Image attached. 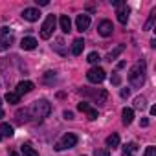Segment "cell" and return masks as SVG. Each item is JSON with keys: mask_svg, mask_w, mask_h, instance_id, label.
Returning <instances> with one entry per match:
<instances>
[{"mask_svg": "<svg viewBox=\"0 0 156 156\" xmlns=\"http://www.w3.org/2000/svg\"><path fill=\"white\" fill-rule=\"evenodd\" d=\"M143 156H156V147H152V145H149V147L145 149V152H143Z\"/></svg>", "mask_w": 156, "mask_h": 156, "instance_id": "30", "label": "cell"}, {"mask_svg": "<svg viewBox=\"0 0 156 156\" xmlns=\"http://www.w3.org/2000/svg\"><path fill=\"white\" fill-rule=\"evenodd\" d=\"M136 151H138V145L136 143H127L123 147V156H134Z\"/></svg>", "mask_w": 156, "mask_h": 156, "instance_id": "18", "label": "cell"}, {"mask_svg": "<svg viewBox=\"0 0 156 156\" xmlns=\"http://www.w3.org/2000/svg\"><path fill=\"white\" fill-rule=\"evenodd\" d=\"M0 37H13L9 28H0Z\"/></svg>", "mask_w": 156, "mask_h": 156, "instance_id": "31", "label": "cell"}, {"mask_svg": "<svg viewBox=\"0 0 156 156\" xmlns=\"http://www.w3.org/2000/svg\"><path fill=\"white\" fill-rule=\"evenodd\" d=\"M20 151H22V156H39V152L33 147H30V145H22Z\"/></svg>", "mask_w": 156, "mask_h": 156, "instance_id": "21", "label": "cell"}, {"mask_svg": "<svg viewBox=\"0 0 156 156\" xmlns=\"http://www.w3.org/2000/svg\"><path fill=\"white\" fill-rule=\"evenodd\" d=\"M77 108H79L81 112H85V114L88 116V119H98V110H96V108H92L88 103H85V101H83V103L77 105Z\"/></svg>", "mask_w": 156, "mask_h": 156, "instance_id": "8", "label": "cell"}, {"mask_svg": "<svg viewBox=\"0 0 156 156\" xmlns=\"http://www.w3.org/2000/svg\"><path fill=\"white\" fill-rule=\"evenodd\" d=\"M0 136L2 138H11L13 136V127L9 123H2L0 125Z\"/></svg>", "mask_w": 156, "mask_h": 156, "instance_id": "16", "label": "cell"}, {"mask_svg": "<svg viewBox=\"0 0 156 156\" xmlns=\"http://www.w3.org/2000/svg\"><path fill=\"white\" fill-rule=\"evenodd\" d=\"M55 24H57L55 15H48L46 20H44V24H42V28H41V37L42 39H50L51 33H53V30H55Z\"/></svg>", "mask_w": 156, "mask_h": 156, "instance_id": "4", "label": "cell"}, {"mask_svg": "<svg viewBox=\"0 0 156 156\" xmlns=\"http://www.w3.org/2000/svg\"><path fill=\"white\" fill-rule=\"evenodd\" d=\"M62 44H64V41H62V39H57V44H55V50H57L59 53H62V55H66V50H64V46H62Z\"/></svg>", "mask_w": 156, "mask_h": 156, "instance_id": "28", "label": "cell"}, {"mask_svg": "<svg viewBox=\"0 0 156 156\" xmlns=\"http://www.w3.org/2000/svg\"><path fill=\"white\" fill-rule=\"evenodd\" d=\"M22 17H24L28 22H35V20H39L41 13H39V9H35V8H26V9L22 11Z\"/></svg>", "mask_w": 156, "mask_h": 156, "instance_id": "9", "label": "cell"}, {"mask_svg": "<svg viewBox=\"0 0 156 156\" xmlns=\"http://www.w3.org/2000/svg\"><path fill=\"white\" fill-rule=\"evenodd\" d=\"M0 140H2V136H0Z\"/></svg>", "mask_w": 156, "mask_h": 156, "instance_id": "41", "label": "cell"}, {"mask_svg": "<svg viewBox=\"0 0 156 156\" xmlns=\"http://www.w3.org/2000/svg\"><path fill=\"white\" fill-rule=\"evenodd\" d=\"M11 156H19V154H17V152H11Z\"/></svg>", "mask_w": 156, "mask_h": 156, "instance_id": "39", "label": "cell"}, {"mask_svg": "<svg viewBox=\"0 0 156 156\" xmlns=\"http://www.w3.org/2000/svg\"><path fill=\"white\" fill-rule=\"evenodd\" d=\"M118 20H119L121 24H127V20H129V8H127V6L118 11Z\"/></svg>", "mask_w": 156, "mask_h": 156, "instance_id": "19", "label": "cell"}, {"mask_svg": "<svg viewBox=\"0 0 156 156\" xmlns=\"http://www.w3.org/2000/svg\"><path fill=\"white\" fill-rule=\"evenodd\" d=\"M37 6H48V0H35Z\"/></svg>", "mask_w": 156, "mask_h": 156, "instance_id": "35", "label": "cell"}, {"mask_svg": "<svg viewBox=\"0 0 156 156\" xmlns=\"http://www.w3.org/2000/svg\"><path fill=\"white\" fill-rule=\"evenodd\" d=\"M33 88H35V87H33L31 81H20V83L17 85V94H19V96H22V94H30Z\"/></svg>", "mask_w": 156, "mask_h": 156, "instance_id": "10", "label": "cell"}, {"mask_svg": "<svg viewBox=\"0 0 156 156\" xmlns=\"http://www.w3.org/2000/svg\"><path fill=\"white\" fill-rule=\"evenodd\" d=\"M107 99H108V92H107V90H101V92H99V96H96V103H98V105L105 103Z\"/></svg>", "mask_w": 156, "mask_h": 156, "instance_id": "26", "label": "cell"}, {"mask_svg": "<svg viewBox=\"0 0 156 156\" xmlns=\"http://www.w3.org/2000/svg\"><path fill=\"white\" fill-rule=\"evenodd\" d=\"M31 112H33V118H37L39 121L48 118L50 112H51V105L46 101V99H41V101H35L33 107H31Z\"/></svg>", "mask_w": 156, "mask_h": 156, "instance_id": "2", "label": "cell"}, {"mask_svg": "<svg viewBox=\"0 0 156 156\" xmlns=\"http://www.w3.org/2000/svg\"><path fill=\"white\" fill-rule=\"evenodd\" d=\"M154 19H156V9H152V11H151V17H149V20H147V24H145V30H151V28H152Z\"/></svg>", "mask_w": 156, "mask_h": 156, "instance_id": "27", "label": "cell"}, {"mask_svg": "<svg viewBox=\"0 0 156 156\" xmlns=\"http://www.w3.org/2000/svg\"><path fill=\"white\" fill-rule=\"evenodd\" d=\"M0 108H2V99H0Z\"/></svg>", "mask_w": 156, "mask_h": 156, "instance_id": "40", "label": "cell"}, {"mask_svg": "<svg viewBox=\"0 0 156 156\" xmlns=\"http://www.w3.org/2000/svg\"><path fill=\"white\" fill-rule=\"evenodd\" d=\"M51 79H55V73H53V72H46V75H44V81H46V83H50Z\"/></svg>", "mask_w": 156, "mask_h": 156, "instance_id": "33", "label": "cell"}, {"mask_svg": "<svg viewBox=\"0 0 156 156\" xmlns=\"http://www.w3.org/2000/svg\"><path fill=\"white\" fill-rule=\"evenodd\" d=\"M90 64H98L99 61H101V57H99V53L98 51H92V53H88V59H87Z\"/></svg>", "mask_w": 156, "mask_h": 156, "instance_id": "25", "label": "cell"}, {"mask_svg": "<svg viewBox=\"0 0 156 156\" xmlns=\"http://www.w3.org/2000/svg\"><path fill=\"white\" fill-rule=\"evenodd\" d=\"M28 114H30V110H26V108H24V110H19V112H17V121H19V123L28 121V119H30Z\"/></svg>", "mask_w": 156, "mask_h": 156, "instance_id": "24", "label": "cell"}, {"mask_svg": "<svg viewBox=\"0 0 156 156\" xmlns=\"http://www.w3.org/2000/svg\"><path fill=\"white\" fill-rule=\"evenodd\" d=\"M64 118H66V119H73V112L66 110V112H64Z\"/></svg>", "mask_w": 156, "mask_h": 156, "instance_id": "36", "label": "cell"}, {"mask_svg": "<svg viewBox=\"0 0 156 156\" xmlns=\"http://www.w3.org/2000/svg\"><path fill=\"white\" fill-rule=\"evenodd\" d=\"M98 31H99L101 37H110L112 31H114V26H112L110 20H101V22L98 24Z\"/></svg>", "mask_w": 156, "mask_h": 156, "instance_id": "6", "label": "cell"}, {"mask_svg": "<svg viewBox=\"0 0 156 156\" xmlns=\"http://www.w3.org/2000/svg\"><path fill=\"white\" fill-rule=\"evenodd\" d=\"M147 107V101H145V98L143 96H138L136 99H134V108H140V110H143Z\"/></svg>", "mask_w": 156, "mask_h": 156, "instance_id": "23", "label": "cell"}, {"mask_svg": "<svg viewBox=\"0 0 156 156\" xmlns=\"http://www.w3.org/2000/svg\"><path fill=\"white\" fill-rule=\"evenodd\" d=\"M77 145V136L73 132H66L57 143H55V151H64V149H72Z\"/></svg>", "mask_w": 156, "mask_h": 156, "instance_id": "3", "label": "cell"}, {"mask_svg": "<svg viewBox=\"0 0 156 156\" xmlns=\"http://www.w3.org/2000/svg\"><path fill=\"white\" fill-rule=\"evenodd\" d=\"M75 24H77V30L79 31H85V30H88V26H90V15H77V19H75Z\"/></svg>", "mask_w": 156, "mask_h": 156, "instance_id": "7", "label": "cell"}, {"mask_svg": "<svg viewBox=\"0 0 156 156\" xmlns=\"http://www.w3.org/2000/svg\"><path fill=\"white\" fill-rule=\"evenodd\" d=\"M20 48H22V50H35V48H37V39H33V37H24V39L20 41Z\"/></svg>", "mask_w": 156, "mask_h": 156, "instance_id": "11", "label": "cell"}, {"mask_svg": "<svg viewBox=\"0 0 156 156\" xmlns=\"http://www.w3.org/2000/svg\"><path fill=\"white\" fill-rule=\"evenodd\" d=\"M59 24H61V30H62L64 33L72 31V20H70V17H68V15H61Z\"/></svg>", "mask_w": 156, "mask_h": 156, "instance_id": "13", "label": "cell"}, {"mask_svg": "<svg viewBox=\"0 0 156 156\" xmlns=\"http://www.w3.org/2000/svg\"><path fill=\"white\" fill-rule=\"evenodd\" d=\"M145 61L141 59V61H138L130 70H129V81H130V85L134 87V88H140L143 83H145Z\"/></svg>", "mask_w": 156, "mask_h": 156, "instance_id": "1", "label": "cell"}, {"mask_svg": "<svg viewBox=\"0 0 156 156\" xmlns=\"http://www.w3.org/2000/svg\"><path fill=\"white\" fill-rule=\"evenodd\" d=\"M140 125H141V127H149V119H147V118H143V119L140 121Z\"/></svg>", "mask_w": 156, "mask_h": 156, "instance_id": "37", "label": "cell"}, {"mask_svg": "<svg viewBox=\"0 0 156 156\" xmlns=\"http://www.w3.org/2000/svg\"><path fill=\"white\" fill-rule=\"evenodd\" d=\"M121 118H123V123L125 125H130L132 119H134V110L132 108H123L121 110Z\"/></svg>", "mask_w": 156, "mask_h": 156, "instance_id": "15", "label": "cell"}, {"mask_svg": "<svg viewBox=\"0 0 156 156\" xmlns=\"http://www.w3.org/2000/svg\"><path fill=\"white\" fill-rule=\"evenodd\" d=\"M11 41H13V37H0V51L8 50L11 46Z\"/></svg>", "mask_w": 156, "mask_h": 156, "instance_id": "22", "label": "cell"}, {"mask_svg": "<svg viewBox=\"0 0 156 156\" xmlns=\"http://www.w3.org/2000/svg\"><path fill=\"white\" fill-rule=\"evenodd\" d=\"M6 101L11 103V105H17V103H20V96L17 92H8L6 94Z\"/></svg>", "mask_w": 156, "mask_h": 156, "instance_id": "20", "label": "cell"}, {"mask_svg": "<svg viewBox=\"0 0 156 156\" xmlns=\"http://www.w3.org/2000/svg\"><path fill=\"white\" fill-rule=\"evenodd\" d=\"M130 96V90L129 88H121V98H129Z\"/></svg>", "mask_w": 156, "mask_h": 156, "instance_id": "34", "label": "cell"}, {"mask_svg": "<svg viewBox=\"0 0 156 156\" xmlns=\"http://www.w3.org/2000/svg\"><path fill=\"white\" fill-rule=\"evenodd\" d=\"M87 79L90 81V83H101L103 79H105V70L103 68H99V66H94L92 70H88V73H87Z\"/></svg>", "mask_w": 156, "mask_h": 156, "instance_id": "5", "label": "cell"}, {"mask_svg": "<svg viewBox=\"0 0 156 156\" xmlns=\"http://www.w3.org/2000/svg\"><path fill=\"white\" fill-rule=\"evenodd\" d=\"M94 156H110V151L108 149H96Z\"/></svg>", "mask_w": 156, "mask_h": 156, "instance_id": "29", "label": "cell"}, {"mask_svg": "<svg viewBox=\"0 0 156 156\" xmlns=\"http://www.w3.org/2000/svg\"><path fill=\"white\" fill-rule=\"evenodd\" d=\"M123 51H125V44H118V46H116L112 51H108V55H107V61H110V62H112V61H114V59H116L119 53H123Z\"/></svg>", "mask_w": 156, "mask_h": 156, "instance_id": "14", "label": "cell"}, {"mask_svg": "<svg viewBox=\"0 0 156 156\" xmlns=\"http://www.w3.org/2000/svg\"><path fill=\"white\" fill-rule=\"evenodd\" d=\"M110 83H112V85H116V87H118V85H119V83H121V77H119V75H118V73H114V75H112V77H110Z\"/></svg>", "mask_w": 156, "mask_h": 156, "instance_id": "32", "label": "cell"}, {"mask_svg": "<svg viewBox=\"0 0 156 156\" xmlns=\"http://www.w3.org/2000/svg\"><path fill=\"white\" fill-rule=\"evenodd\" d=\"M0 118H4V110L2 108H0Z\"/></svg>", "mask_w": 156, "mask_h": 156, "instance_id": "38", "label": "cell"}, {"mask_svg": "<svg viewBox=\"0 0 156 156\" xmlns=\"http://www.w3.org/2000/svg\"><path fill=\"white\" fill-rule=\"evenodd\" d=\"M107 147L108 149H118L119 147V136L118 134H110L107 138Z\"/></svg>", "mask_w": 156, "mask_h": 156, "instance_id": "17", "label": "cell"}, {"mask_svg": "<svg viewBox=\"0 0 156 156\" xmlns=\"http://www.w3.org/2000/svg\"><path fill=\"white\" fill-rule=\"evenodd\" d=\"M83 50H85V41L83 39H75L73 44H72V53L73 55H81Z\"/></svg>", "mask_w": 156, "mask_h": 156, "instance_id": "12", "label": "cell"}]
</instances>
